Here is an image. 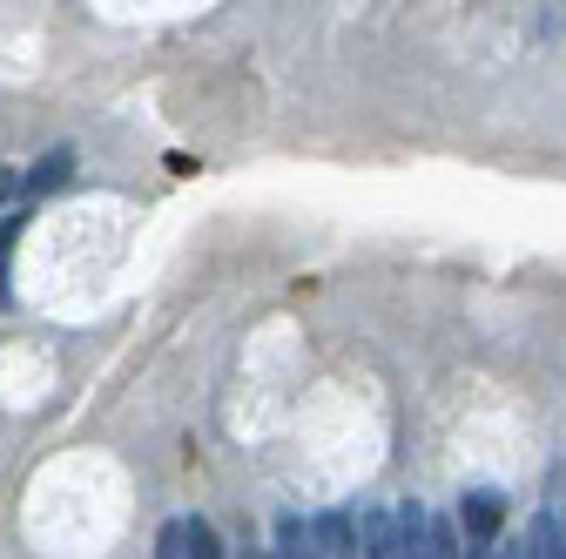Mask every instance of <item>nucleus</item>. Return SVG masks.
I'll return each instance as SVG.
<instances>
[{
	"label": "nucleus",
	"instance_id": "nucleus-1",
	"mask_svg": "<svg viewBox=\"0 0 566 559\" xmlns=\"http://www.w3.org/2000/svg\"><path fill=\"white\" fill-rule=\"evenodd\" d=\"M350 532H358V552H350V559H398V532H391L385 506H365Z\"/></svg>",
	"mask_w": 566,
	"mask_h": 559
},
{
	"label": "nucleus",
	"instance_id": "nucleus-2",
	"mask_svg": "<svg viewBox=\"0 0 566 559\" xmlns=\"http://www.w3.org/2000/svg\"><path fill=\"white\" fill-rule=\"evenodd\" d=\"M500 519H506V499H500V493H465V499H459V526H465L472 539H492V532H500Z\"/></svg>",
	"mask_w": 566,
	"mask_h": 559
},
{
	"label": "nucleus",
	"instance_id": "nucleus-3",
	"mask_svg": "<svg viewBox=\"0 0 566 559\" xmlns=\"http://www.w3.org/2000/svg\"><path fill=\"white\" fill-rule=\"evenodd\" d=\"M67 176H75V149H48V156L21 176V189H28V196H54Z\"/></svg>",
	"mask_w": 566,
	"mask_h": 559
},
{
	"label": "nucleus",
	"instance_id": "nucleus-4",
	"mask_svg": "<svg viewBox=\"0 0 566 559\" xmlns=\"http://www.w3.org/2000/svg\"><path fill=\"white\" fill-rule=\"evenodd\" d=\"M182 559H223L217 526H209V519H182Z\"/></svg>",
	"mask_w": 566,
	"mask_h": 559
},
{
	"label": "nucleus",
	"instance_id": "nucleus-5",
	"mask_svg": "<svg viewBox=\"0 0 566 559\" xmlns=\"http://www.w3.org/2000/svg\"><path fill=\"white\" fill-rule=\"evenodd\" d=\"M270 559H317V552H311L304 519H283V526H276V552H270Z\"/></svg>",
	"mask_w": 566,
	"mask_h": 559
},
{
	"label": "nucleus",
	"instance_id": "nucleus-6",
	"mask_svg": "<svg viewBox=\"0 0 566 559\" xmlns=\"http://www.w3.org/2000/svg\"><path fill=\"white\" fill-rule=\"evenodd\" d=\"M21 230H28L21 217H8V223H0V256H8V250H14V236H21Z\"/></svg>",
	"mask_w": 566,
	"mask_h": 559
},
{
	"label": "nucleus",
	"instance_id": "nucleus-7",
	"mask_svg": "<svg viewBox=\"0 0 566 559\" xmlns=\"http://www.w3.org/2000/svg\"><path fill=\"white\" fill-rule=\"evenodd\" d=\"M8 196H14V176H8V169H0V202H8Z\"/></svg>",
	"mask_w": 566,
	"mask_h": 559
},
{
	"label": "nucleus",
	"instance_id": "nucleus-8",
	"mask_svg": "<svg viewBox=\"0 0 566 559\" xmlns=\"http://www.w3.org/2000/svg\"><path fill=\"white\" fill-rule=\"evenodd\" d=\"M492 559H526V546H506V552H492Z\"/></svg>",
	"mask_w": 566,
	"mask_h": 559
},
{
	"label": "nucleus",
	"instance_id": "nucleus-9",
	"mask_svg": "<svg viewBox=\"0 0 566 559\" xmlns=\"http://www.w3.org/2000/svg\"><path fill=\"white\" fill-rule=\"evenodd\" d=\"M459 559H492V552H459Z\"/></svg>",
	"mask_w": 566,
	"mask_h": 559
},
{
	"label": "nucleus",
	"instance_id": "nucleus-10",
	"mask_svg": "<svg viewBox=\"0 0 566 559\" xmlns=\"http://www.w3.org/2000/svg\"><path fill=\"white\" fill-rule=\"evenodd\" d=\"M243 559H270V552H243Z\"/></svg>",
	"mask_w": 566,
	"mask_h": 559
}]
</instances>
